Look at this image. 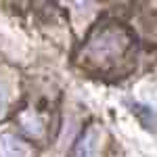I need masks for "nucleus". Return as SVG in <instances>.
<instances>
[{"instance_id":"f257e3e1","label":"nucleus","mask_w":157,"mask_h":157,"mask_svg":"<svg viewBox=\"0 0 157 157\" xmlns=\"http://www.w3.org/2000/svg\"><path fill=\"white\" fill-rule=\"evenodd\" d=\"M32 149L27 143H23L17 134L2 132L0 134V157H29Z\"/></svg>"},{"instance_id":"f03ea898","label":"nucleus","mask_w":157,"mask_h":157,"mask_svg":"<svg viewBox=\"0 0 157 157\" xmlns=\"http://www.w3.org/2000/svg\"><path fill=\"white\" fill-rule=\"evenodd\" d=\"M97 149H98V130L88 128L82 134V138L78 140L73 157H97Z\"/></svg>"},{"instance_id":"7ed1b4c3","label":"nucleus","mask_w":157,"mask_h":157,"mask_svg":"<svg viewBox=\"0 0 157 157\" xmlns=\"http://www.w3.org/2000/svg\"><path fill=\"white\" fill-rule=\"evenodd\" d=\"M9 101H11V94H9V86L0 82V115L6 111V107H9Z\"/></svg>"}]
</instances>
